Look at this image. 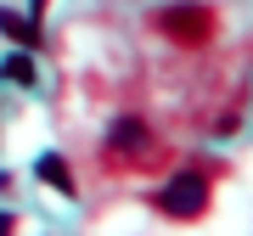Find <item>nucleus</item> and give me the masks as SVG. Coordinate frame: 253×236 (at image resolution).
Wrapping results in <instances>:
<instances>
[{"mask_svg":"<svg viewBox=\"0 0 253 236\" xmlns=\"http://www.w3.org/2000/svg\"><path fill=\"white\" fill-rule=\"evenodd\" d=\"M158 208L169 219H197L208 208V180H203V174H174V180L158 191Z\"/></svg>","mask_w":253,"mask_h":236,"instance_id":"nucleus-1","label":"nucleus"},{"mask_svg":"<svg viewBox=\"0 0 253 236\" xmlns=\"http://www.w3.org/2000/svg\"><path fill=\"white\" fill-rule=\"evenodd\" d=\"M158 28L169 39H180V45H203V39L214 34V11H208V6H169L158 17Z\"/></svg>","mask_w":253,"mask_h":236,"instance_id":"nucleus-2","label":"nucleus"},{"mask_svg":"<svg viewBox=\"0 0 253 236\" xmlns=\"http://www.w3.org/2000/svg\"><path fill=\"white\" fill-rule=\"evenodd\" d=\"M146 141H152V135H146V124H141V118H118V124H113V135H107L113 152H129V157H141V152H146Z\"/></svg>","mask_w":253,"mask_h":236,"instance_id":"nucleus-3","label":"nucleus"},{"mask_svg":"<svg viewBox=\"0 0 253 236\" xmlns=\"http://www.w3.org/2000/svg\"><path fill=\"white\" fill-rule=\"evenodd\" d=\"M0 28H6L17 45H40V23H23V17H11V11H0Z\"/></svg>","mask_w":253,"mask_h":236,"instance_id":"nucleus-4","label":"nucleus"},{"mask_svg":"<svg viewBox=\"0 0 253 236\" xmlns=\"http://www.w3.org/2000/svg\"><path fill=\"white\" fill-rule=\"evenodd\" d=\"M40 174H45V180H51L56 191H73V180H68V163H62L56 152H51V157H40Z\"/></svg>","mask_w":253,"mask_h":236,"instance_id":"nucleus-5","label":"nucleus"},{"mask_svg":"<svg viewBox=\"0 0 253 236\" xmlns=\"http://www.w3.org/2000/svg\"><path fill=\"white\" fill-rule=\"evenodd\" d=\"M0 73H6L11 84H34V62H28V56H6V68H0Z\"/></svg>","mask_w":253,"mask_h":236,"instance_id":"nucleus-6","label":"nucleus"},{"mask_svg":"<svg viewBox=\"0 0 253 236\" xmlns=\"http://www.w3.org/2000/svg\"><path fill=\"white\" fill-rule=\"evenodd\" d=\"M0 236H11V219H6V214H0Z\"/></svg>","mask_w":253,"mask_h":236,"instance_id":"nucleus-7","label":"nucleus"}]
</instances>
